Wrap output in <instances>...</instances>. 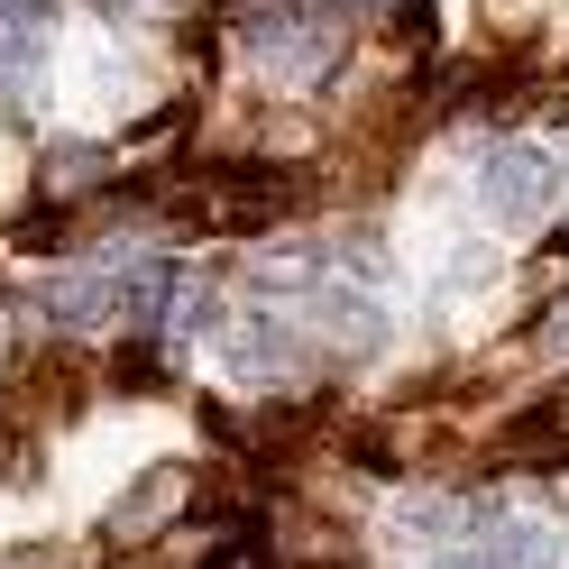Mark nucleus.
<instances>
[{
    "label": "nucleus",
    "mask_w": 569,
    "mask_h": 569,
    "mask_svg": "<svg viewBox=\"0 0 569 569\" xmlns=\"http://www.w3.org/2000/svg\"><path fill=\"white\" fill-rule=\"evenodd\" d=\"M248 64H267L276 83H331V64L349 56V10H303V0H258L239 19Z\"/></svg>",
    "instance_id": "f257e3e1"
},
{
    "label": "nucleus",
    "mask_w": 569,
    "mask_h": 569,
    "mask_svg": "<svg viewBox=\"0 0 569 569\" xmlns=\"http://www.w3.org/2000/svg\"><path fill=\"white\" fill-rule=\"evenodd\" d=\"M174 496H184V478H174V469H166L157 487L138 478V487L120 496V506H111V523H101V532H111V542H120V532H138V523H166V515H174Z\"/></svg>",
    "instance_id": "39448f33"
},
{
    "label": "nucleus",
    "mask_w": 569,
    "mask_h": 569,
    "mask_svg": "<svg viewBox=\"0 0 569 569\" xmlns=\"http://www.w3.org/2000/svg\"><path fill=\"white\" fill-rule=\"evenodd\" d=\"M202 569H276V551L258 542V532H230V542H221V551H211Z\"/></svg>",
    "instance_id": "423d86ee"
},
{
    "label": "nucleus",
    "mask_w": 569,
    "mask_h": 569,
    "mask_svg": "<svg viewBox=\"0 0 569 569\" xmlns=\"http://www.w3.org/2000/svg\"><path fill=\"white\" fill-rule=\"evenodd\" d=\"M0 10H47V19H56V0H0Z\"/></svg>",
    "instance_id": "6e6552de"
},
{
    "label": "nucleus",
    "mask_w": 569,
    "mask_h": 569,
    "mask_svg": "<svg viewBox=\"0 0 569 569\" xmlns=\"http://www.w3.org/2000/svg\"><path fill=\"white\" fill-rule=\"evenodd\" d=\"M560 202V157L542 138H487L478 148V211L496 230H532Z\"/></svg>",
    "instance_id": "f03ea898"
},
{
    "label": "nucleus",
    "mask_w": 569,
    "mask_h": 569,
    "mask_svg": "<svg viewBox=\"0 0 569 569\" xmlns=\"http://www.w3.org/2000/svg\"><path fill=\"white\" fill-rule=\"evenodd\" d=\"M551 560H560V542H551L542 515L487 506V515H469V532H450V551H432L422 569H551Z\"/></svg>",
    "instance_id": "7ed1b4c3"
},
{
    "label": "nucleus",
    "mask_w": 569,
    "mask_h": 569,
    "mask_svg": "<svg viewBox=\"0 0 569 569\" xmlns=\"http://www.w3.org/2000/svg\"><path fill=\"white\" fill-rule=\"evenodd\" d=\"M551 349H560V359H569V322H551Z\"/></svg>",
    "instance_id": "1a4fd4ad"
},
{
    "label": "nucleus",
    "mask_w": 569,
    "mask_h": 569,
    "mask_svg": "<svg viewBox=\"0 0 569 569\" xmlns=\"http://www.w3.org/2000/svg\"><path fill=\"white\" fill-rule=\"evenodd\" d=\"M349 10H368V19H396V10H413V0H349Z\"/></svg>",
    "instance_id": "0eeeda50"
},
{
    "label": "nucleus",
    "mask_w": 569,
    "mask_h": 569,
    "mask_svg": "<svg viewBox=\"0 0 569 569\" xmlns=\"http://www.w3.org/2000/svg\"><path fill=\"white\" fill-rule=\"evenodd\" d=\"M47 83V10H0V101H38Z\"/></svg>",
    "instance_id": "20e7f679"
}]
</instances>
